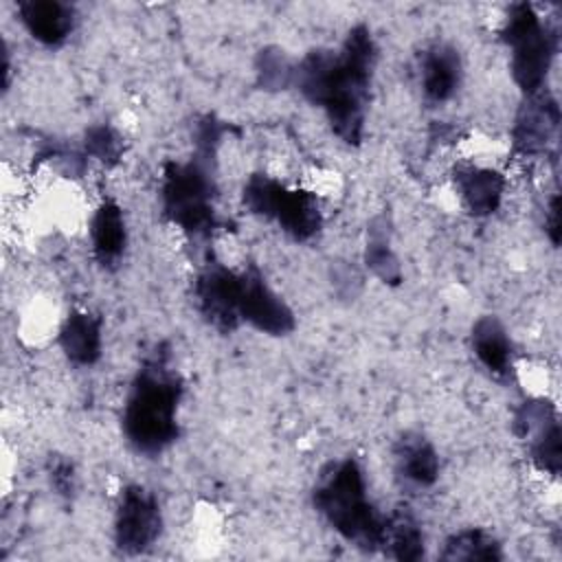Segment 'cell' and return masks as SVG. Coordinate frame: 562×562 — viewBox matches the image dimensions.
I'll use <instances>...</instances> for the list:
<instances>
[{"instance_id":"6da1fadb","label":"cell","mask_w":562,"mask_h":562,"mask_svg":"<svg viewBox=\"0 0 562 562\" xmlns=\"http://www.w3.org/2000/svg\"><path fill=\"white\" fill-rule=\"evenodd\" d=\"M378 64V46L367 24H356L338 50L314 48L294 64L292 86L305 101L321 108L334 134L360 145L364 114Z\"/></svg>"},{"instance_id":"7a4b0ae2","label":"cell","mask_w":562,"mask_h":562,"mask_svg":"<svg viewBox=\"0 0 562 562\" xmlns=\"http://www.w3.org/2000/svg\"><path fill=\"white\" fill-rule=\"evenodd\" d=\"M182 393V378L169 362L167 345L160 342L138 367L123 404V435L138 454L158 457L178 441Z\"/></svg>"},{"instance_id":"3957f363","label":"cell","mask_w":562,"mask_h":562,"mask_svg":"<svg viewBox=\"0 0 562 562\" xmlns=\"http://www.w3.org/2000/svg\"><path fill=\"white\" fill-rule=\"evenodd\" d=\"M314 509L325 522L362 551H380L384 514L371 503L367 479L353 457L329 461L312 490Z\"/></svg>"},{"instance_id":"277c9868","label":"cell","mask_w":562,"mask_h":562,"mask_svg":"<svg viewBox=\"0 0 562 562\" xmlns=\"http://www.w3.org/2000/svg\"><path fill=\"white\" fill-rule=\"evenodd\" d=\"M217 151L195 149L189 160H169L160 178L162 215L189 237H209L217 228Z\"/></svg>"},{"instance_id":"5b68a950","label":"cell","mask_w":562,"mask_h":562,"mask_svg":"<svg viewBox=\"0 0 562 562\" xmlns=\"http://www.w3.org/2000/svg\"><path fill=\"white\" fill-rule=\"evenodd\" d=\"M501 37L509 48V70L525 97L544 90L547 75L558 53V31L529 2L507 9Z\"/></svg>"},{"instance_id":"8992f818","label":"cell","mask_w":562,"mask_h":562,"mask_svg":"<svg viewBox=\"0 0 562 562\" xmlns=\"http://www.w3.org/2000/svg\"><path fill=\"white\" fill-rule=\"evenodd\" d=\"M241 202L252 215L274 222L294 241L312 239L323 226V211L316 193L301 187H288L263 171H255L246 178Z\"/></svg>"},{"instance_id":"52a82bcc","label":"cell","mask_w":562,"mask_h":562,"mask_svg":"<svg viewBox=\"0 0 562 562\" xmlns=\"http://www.w3.org/2000/svg\"><path fill=\"white\" fill-rule=\"evenodd\" d=\"M237 316L241 325L246 323L268 336H288L296 327L292 307L268 283L255 263H248L239 270Z\"/></svg>"},{"instance_id":"ba28073f","label":"cell","mask_w":562,"mask_h":562,"mask_svg":"<svg viewBox=\"0 0 562 562\" xmlns=\"http://www.w3.org/2000/svg\"><path fill=\"white\" fill-rule=\"evenodd\" d=\"M162 533V512L156 494L138 483L121 490L114 514V544L125 555L145 553Z\"/></svg>"},{"instance_id":"9c48e42d","label":"cell","mask_w":562,"mask_h":562,"mask_svg":"<svg viewBox=\"0 0 562 562\" xmlns=\"http://www.w3.org/2000/svg\"><path fill=\"white\" fill-rule=\"evenodd\" d=\"M514 432L529 441L531 463L551 476L560 474L562 432L555 406L542 397L527 400L514 413Z\"/></svg>"},{"instance_id":"30bf717a","label":"cell","mask_w":562,"mask_h":562,"mask_svg":"<svg viewBox=\"0 0 562 562\" xmlns=\"http://www.w3.org/2000/svg\"><path fill=\"white\" fill-rule=\"evenodd\" d=\"M237 288L239 270L224 266L222 261H209L193 281V296L200 314L209 325L228 334L241 323L237 316Z\"/></svg>"},{"instance_id":"8fae6325","label":"cell","mask_w":562,"mask_h":562,"mask_svg":"<svg viewBox=\"0 0 562 562\" xmlns=\"http://www.w3.org/2000/svg\"><path fill=\"white\" fill-rule=\"evenodd\" d=\"M560 127V108L551 94L540 90L538 94L525 97L520 105L514 127H512V145L518 156H540L555 143Z\"/></svg>"},{"instance_id":"7c38bea8","label":"cell","mask_w":562,"mask_h":562,"mask_svg":"<svg viewBox=\"0 0 562 562\" xmlns=\"http://www.w3.org/2000/svg\"><path fill=\"white\" fill-rule=\"evenodd\" d=\"M505 176L492 167L457 165L452 169V187L463 209L474 217H485L498 211L505 195Z\"/></svg>"},{"instance_id":"4fadbf2b","label":"cell","mask_w":562,"mask_h":562,"mask_svg":"<svg viewBox=\"0 0 562 562\" xmlns=\"http://www.w3.org/2000/svg\"><path fill=\"white\" fill-rule=\"evenodd\" d=\"M463 79L461 53L448 42L430 44L419 59V83L426 101L439 105L454 97Z\"/></svg>"},{"instance_id":"5bb4252c","label":"cell","mask_w":562,"mask_h":562,"mask_svg":"<svg viewBox=\"0 0 562 562\" xmlns=\"http://www.w3.org/2000/svg\"><path fill=\"white\" fill-rule=\"evenodd\" d=\"M18 18L26 33L44 46H61L77 26V11L61 0H22Z\"/></svg>"},{"instance_id":"9a60e30c","label":"cell","mask_w":562,"mask_h":562,"mask_svg":"<svg viewBox=\"0 0 562 562\" xmlns=\"http://www.w3.org/2000/svg\"><path fill=\"white\" fill-rule=\"evenodd\" d=\"M393 457L400 481L411 487L424 490L435 485L439 479V454L435 446L419 432H404L393 448Z\"/></svg>"},{"instance_id":"2e32d148","label":"cell","mask_w":562,"mask_h":562,"mask_svg":"<svg viewBox=\"0 0 562 562\" xmlns=\"http://www.w3.org/2000/svg\"><path fill=\"white\" fill-rule=\"evenodd\" d=\"M90 244L99 266L114 268L127 246V226L121 206L105 198L90 217Z\"/></svg>"},{"instance_id":"e0dca14e","label":"cell","mask_w":562,"mask_h":562,"mask_svg":"<svg viewBox=\"0 0 562 562\" xmlns=\"http://www.w3.org/2000/svg\"><path fill=\"white\" fill-rule=\"evenodd\" d=\"M64 356L77 367H90L101 358V318L88 310H72L57 334Z\"/></svg>"},{"instance_id":"ac0fdd59","label":"cell","mask_w":562,"mask_h":562,"mask_svg":"<svg viewBox=\"0 0 562 562\" xmlns=\"http://www.w3.org/2000/svg\"><path fill=\"white\" fill-rule=\"evenodd\" d=\"M472 351L479 358V362L494 375V378H507L514 369V347L512 338L505 329V325L492 316L485 314L474 321L470 331Z\"/></svg>"},{"instance_id":"d6986e66","label":"cell","mask_w":562,"mask_h":562,"mask_svg":"<svg viewBox=\"0 0 562 562\" xmlns=\"http://www.w3.org/2000/svg\"><path fill=\"white\" fill-rule=\"evenodd\" d=\"M380 551L400 562H415L424 558V531L408 507H395L393 512L384 514Z\"/></svg>"},{"instance_id":"ffe728a7","label":"cell","mask_w":562,"mask_h":562,"mask_svg":"<svg viewBox=\"0 0 562 562\" xmlns=\"http://www.w3.org/2000/svg\"><path fill=\"white\" fill-rule=\"evenodd\" d=\"M364 263L382 283L397 285L402 281V266L391 246V222L384 213L375 215L367 226Z\"/></svg>"},{"instance_id":"44dd1931","label":"cell","mask_w":562,"mask_h":562,"mask_svg":"<svg viewBox=\"0 0 562 562\" xmlns=\"http://www.w3.org/2000/svg\"><path fill=\"white\" fill-rule=\"evenodd\" d=\"M441 560L450 562H472V560H485L496 562L503 560V547L501 542L481 527H468L461 531H454L446 538L443 549L439 553Z\"/></svg>"},{"instance_id":"7402d4cb","label":"cell","mask_w":562,"mask_h":562,"mask_svg":"<svg viewBox=\"0 0 562 562\" xmlns=\"http://www.w3.org/2000/svg\"><path fill=\"white\" fill-rule=\"evenodd\" d=\"M123 149V136L110 123H94L83 134V156L99 160L103 167H116Z\"/></svg>"},{"instance_id":"603a6c76","label":"cell","mask_w":562,"mask_h":562,"mask_svg":"<svg viewBox=\"0 0 562 562\" xmlns=\"http://www.w3.org/2000/svg\"><path fill=\"white\" fill-rule=\"evenodd\" d=\"M257 81L263 90H285L292 86L294 79V64L285 57L281 48H263L257 55L255 64Z\"/></svg>"},{"instance_id":"cb8c5ba5","label":"cell","mask_w":562,"mask_h":562,"mask_svg":"<svg viewBox=\"0 0 562 562\" xmlns=\"http://www.w3.org/2000/svg\"><path fill=\"white\" fill-rule=\"evenodd\" d=\"M46 472H48V481H50V487L55 490V494H59L64 498H70L75 494L77 474H75L72 461H68L64 457H50Z\"/></svg>"},{"instance_id":"d4e9b609","label":"cell","mask_w":562,"mask_h":562,"mask_svg":"<svg viewBox=\"0 0 562 562\" xmlns=\"http://www.w3.org/2000/svg\"><path fill=\"white\" fill-rule=\"evenodd\" d=\"M544 231L551 239L553 246L560 244V195L553 193L547 206V217H544Z\"/></svg>"}]
</instances>
